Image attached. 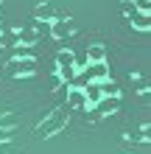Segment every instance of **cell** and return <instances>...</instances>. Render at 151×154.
Returning a JSON list of instances; mask_svg holds the SVG:
<instances>
[{"mask_svg": "<svg viewBox=\"0 0 151 154\" xmlns=\"http://www.w3.org/2000/svg\"><path fill=\"white\" fill-rule=\"evenodd\" d=\"M56 70H70V67H76V56H73V51H59L56 53Z\"/></svg>", "mask_w": 151, "mask_h": 154, "instance_id": "10", "label": "cell"}, {"mask_svg": "<svg viewBox=\"0 0 151 154\" xmlns=\"http://www.w3.org/2000/svg\"><path fill=\"white\" fill-rule=\"evenodd\" d=\"M0 154H11V140H0Z\"/></svg>", "mask_w": 151, "mask_h": 154, "instance_id": "14", "label": "cell"}, {"mask_svg": "<svg viewBox=\"0 0 151 154\" xmlns=\"http://www.w3.org/2000/svg\"><path fill=\"white\" fill-rule=\"evenodd\" d=\"M73 34V23L70 20H62V17H53L50 20V37L53 39H67Z\"/></svg>", "mask_w": 151, "mask_h": 154, "instance_id": "4", "label": "cell"}, {"mask_svg": "<svg viewBox=\"0 0 151 154\" xmlns=\"http://www.w3.org/2000/svg\"><path fill=\"white\" fill-rule=\"evenodd\" d=\"M67 112H70L67 106H56L53 112H48V118L37 126V137H50V134L62 132L67 126Z\"/></svg>", "mask_w": 151, "mask_h": 154, "instance_id": "1", "label": "cell"}, {"mask_svg": "<svg viewBox=\"0 0 151 154\" xmlns=\"http://www.w3.org/2000/svg\"><path fill=\"white\" fill-rule=\"evenodd\" d=\"M17 123H20V118H17L14 112H6V115H0V132H11Z\"/></svg>", "mask_w": 151, "mask_h": 154, "instance_id": "12", "label": "cell"}, {"mask_svg": "<svg viewBox=\"0 0 151 154\" xmlns=\"http://www.w3.org/2000/svg\"><path fill=\"white\" fill-rule=\"evenodd\" d=\"M129 20H131V25H137L140 31H148V11H134Z\"/></svg>", "mask_w": 151, "mask_h": 154, "instance_id": "13", "label": "cell"}, {"mask_svg": "<svg viewBox=\"0 0 151 154\" xmlns=\"http://www.w3.org/2000/svg\"><path fill=\"white\" fill-rule=\"evenodd\" d=\"M0 3H3V0H0Z\"/></svg>", "mask_w": 151, "mask_h": 154, "instance_id": "15", "label": "cell"}, {"mask_svg": "<svg viewBox=\"0 0 151 154\" xmlns=\"http://www.w3.org/2000/svg\"><path fill=\"white\" fill-rule=\"evenodd\" d=\"M81 90H84V95H87V106H95V104H98L101 98H104L98 84H87V87H81Z\"/></svg>", "mask_w": 151, "mask_h": 154, "instance_id": "11", "label": "cell"}, {"mask_svg": "<svg viewBox=\"0 0 151 154\" xmlns=\"http://www.w3.org/2000/svg\"><path fill=\"white\" fill-rule=\"evenodd\" d=\"M8 73L11 76H34L37 73V59L28 56V59H14L8 65Z\"/></svg>", "mask_w": 151, "mask_h": 154, "instance_id": "3", "label": "cell"}, {"mask_svg": "<svg viewBox=\"0 0 151 154\" xmlns=\"http://www.w3.org/2000/svg\"><path fill=\"white\" fill-rule=\"evenodd\" d=\"M84 79H90V84H98V81L109 79V67H106V62H98V65H90L87 70H81Z\"/></svg>", "mask_w": 151, "mask_h": 154, "instance_id": "5", "label": "cell"}, {"mask_svg": "<svg viewBox=\"0 0 151 154\" xmlns=\"http://www.w3.org/2000/svg\"><path fill=\"white\" fill-rule=\"evenodd\" d=\"M39 37H42L39 23L34 20V23H28L20 34H17V45H23V48H31V45H37V42H39Z\"/></svg>", "mask_w": 151, "mask_h": 154, "instance_id": "2", "label": "cell"}, {"mask_svg": "<svg viewBox=\"0 0 151 154\" xmlns=\"http://www.w3.org/2000/svg\"><path fill=\"white\" fill-rule=\"evenodd\" d=\"M67 109H90L81 87H67Z\"/></svg>", "mask_w": 151, "mask_h": 154, "instance_id": "6", "label": "cell"}, {"mask_svg": "<svg viewBox=\"0 0 151 154\" xmlns=\"http://www.w3.org/2000/svg\"><path fill=\"white\" fill-rule=\"evenodd\" d=\"M120 109V98H109V95H104L98 104H95V112L98 115H112V112H118Z\"/></svg>", "mask_w": 151, "mask_h": 154, "instance_id": "7", "label": "cell"}, {"mask_svg": "<svg viewBox=\"0 0 151 154\" xmlns=\"http://www.w3.org/2000/svg\"><path fill=\"white\" fill-rule=\"evenodd\" d=\"M53 17H56L53 14V6H48V3H39L37 8H34V20L37 23H50Z\"/></svg>", "mask_w": 151, "mask_h": 154, "instance_id": "9", "label": "cell"}, {"mask_svg": "<svg viewBox=\"0 0 151 154\" xmlns=\"http://www.w3.org/2000/svg\"><path fill=\"white\" fill-rule=\"evenodd\" d=\"M104 59H106V48L101 42H95V45L87 48V62H90V65H98V62H104Z\"/></svg>", "mask_w": 151, "mask_h": 154, "instance_id": "8", "label": "cell"}]
</instances>
